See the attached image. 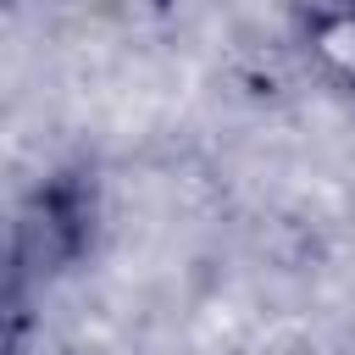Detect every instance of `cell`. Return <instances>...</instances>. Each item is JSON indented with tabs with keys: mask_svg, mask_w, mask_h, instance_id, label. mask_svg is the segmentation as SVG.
<instances>
[{
	"mask_svg": "<svg viewBox=\"0 0 355 355\" xmlns=\"http://www.w3.org/2000/svg\"><path fill=\"white\" fill-rule=\"evenodd\" d=\"M305 50L355 100V0H316L305 11Z\"/></svg>",
	"mask_w": 355,
	"mask_h": 355,
	"instance_id": "cell-1",
	"label": "cell"
}]
</instances>
